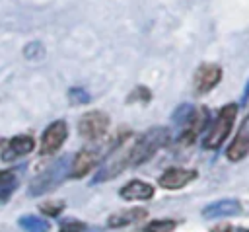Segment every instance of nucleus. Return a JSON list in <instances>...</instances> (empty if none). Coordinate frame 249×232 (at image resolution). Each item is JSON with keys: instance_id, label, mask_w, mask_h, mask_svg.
I'll return each instance as SVG.
<instances>
[{"instance_id": "obj_1", "label": "nucleus", "mask_w": 249, "mask_h": 232, "mask_svg": "<svg viewBox=\"0 0 249 232\" xmlns=\"http://www.w3.org/2000/svg\"><path fill=\"white\" fill-rule=\"evenodd\" d=\"M169 140V131L163 127H152L150 131H146L144 135H140L136 138V142L130 146L128 154H126V162L128 166H140L144 162H148L161 146H165V142Z\"/></svg>"}, {"instance_id": "obj_2", "label": "nucleus", "mask_w": 249, "mask_h": 232, "mask_svg": "<svg viewBox=\"0 0 249 232\" xmlns=\"http://www.w3.org/2000/svg\"><path fill=\"white\" fill-rule=\"evenodd\" d=\"M68 174H70V158L68 156H62L54 164H51L45 172H41L37 177L31 179V183H29V195L31 197H37V195H43V193L53 191L54 187H58L66 179Z\"/></svg>"}, {"instance_id": "obj_3", "label": "nucleus", "mask_w": 249, "mask_h": 232, "mask_svg": "<svg viewBox=\"0 0 249 232\" xmlns=\"http://www.w3.org/2000/svg\"><path fill=\"white\" fill-rule=\"evenodd\" d=\"M235 115H237V105L235 103H228L226 107L220 109V113L216 115L214 123L210 125V131L204 138V148H218L226 140V136L230 135V131L233 127Z\"/></svg>"}, {"instance_id": "obj_4", "label": "nucleus", "mask_w": 249, "mask_h": 232, "mask_svg": "<svg viewBox=\"0 0 249 232\" xmlns=\"http://www.w3.org/2000/svg\"><path fill=\"white\" fill-rule=\"evenodd\" d=\"M109 127V117L103 111H88L78 121V131L88 140H97L105 135Z\"/></svg>"}, {"instance_id": "obj_5", "label": "nucleus", "mask_w": 249, "mask_h": 232, "mask_svg": "<svg viewBox=\"0 0 249 232\" xmlns=\"http://www.w3.org/2000/svg\"><path fill=\"white\" fill-rule=\"evenodd\" d=\"M222 80V68L218 64H200L196 70H195V76H193V88L198 96L202 94H208L210 90H214L218 86V82Z\"/></svg>"}, {"instance_id": "obj_6", "label": "nucleus", "mask_w": 249, "mask_h": 232, "mask_svg": "<svg viewBox=\"0 0 249 232\" xmlns=\"http://www.w3.org/2000/svg\"><path fill=\"white\" fill-rule=\"evenodd\" d=\"M66 136H68V127L64 121L51 123L41 136V154H54L62 146Z\"/></svg>"}, {"instance_id": "obj_7", "label": "nucleus", "mask_w": 249, "mask_h": 232, "mask_svg": "<svg viewBox=\"0 0 249 232\" xmlns=\"http://www.w3.org/2000/svg\"><path fill=\"white\" fill-rule=\"evenodd\" d=\"M195 177H196V172H195V170H185V168H169V170H165V172L160 175L158 183H160V187H163V189L177 191V189H181V187L189 185V183H191Z\"/></svg>"}, {"instance_id": "obj_8", "label": "nucleus", "mask_w": 249, "mask_h": 232, "mask_svg": "<svg viewBox=\"0 0 249 232\" xmlns=\"http://www.w3.org/2000/svg\"><path fill=\"white\" fill-rule=\"evenodd\" d=\"M33 148H35V140L29 135H16L6 142L0 156L4 162H12V160H18V158L29 154Z\"/></svg>"}, {"instance_id": "obj_9", "label": "nucleus", "mask_w": 249, "mask_h": 232, "mask_svg": "<svg viewBox=\"0 0 249 232\" xmlns=\"http://www.w3.org/2000/svg\"><path fill=\"white\" fill-rule=\"evenodd\" d=\"M241 213V203L237 199H220L202 209V216L212 220V218H226V216H235Z\"/></svg>"}, {"instance_id": "obj_10", "label": "nucleus", "mask_w": 249, "mask_h": 232, "mask_svg": "<svg viewBox=\"0 0 249 232\" xmlns=\"http://www.w3.org/2000/svg\"><path fill=\"white\" fill-rule=\"evenodd\" d=\"M119 195L124 199V201H146L154 195V187L146 181H140V179H132L128 181L126 185L121 187Z\"/></svg>"}, {"instance_id": "obj_11", "label": "nucleus", "mask_w": 249, "mask_h": 232, "mask_svg": "<svg viewBox=\"0 0 249 232\" xmlns=\"http://www.w3.org/2000/svg\"><path fill=\"white\" fill-rule=\"evenodd\" d=\"M97 162V154L91 152V150H80L74 158H72V164H70V174L74 177H84L86 174H89L93 170Z\"/></svg>"}, {"instance_id": "obj_12", "label": "nucleus", "mask_w": 249, "mask_h": 232, "mask_svg": "<svg viewBox=\"0 0 249 232\" xmlns=\"http://www.w3.org/2000/svg\"><path fill=\"white\" fill-rule=\"evenodd\" d=\"M247 152H249V133H247V131H241V133L230 142V146H228V150H226V156H228V160H231V162H239V160H243V158L247 156Z\"/></svg>"}, {"instance_id": "obj_13", "label": "nucleus", "mask_w": 249, "mask_h": 232, "mask_svg": "<svg viewBox=\"0 0 249 232\" xmlns=\"http://www.w3.org/2000/svg\"><path fill=\"white\" fill-rule=\"evenodd\" d=\"M146 216H148V211L146 209L134 207V209H128V211H123V213H117V214L109 216V226H126L130 222L144 220Z\"/></svg>"}, {"instance_id": "obj_14", "label": "nucleus", "mask_w": 249, "mask_h": 232, "mask_svg": "<svg viewBox=\"0 0 249 232\" xmlns=\"http://www.w3.org/2000/svg\"><path fill=\"white\" fill-rule=\"evenodd\" d=\"M16 189H18V175H16V172L2 170L0 172V205L8 203Z\"/></svg>"}, {"instance_id": "obj_15", "label": "nucleus", "mask_w": 249, "mask_h": 232, "mask_svg": "<svg viewBox=\"0 0 249 232\" xmlns=\"http://www.w3.org/2000/svg\"><path fill=\"white\" fill-rule=\"evenodd\" d=\"M19 226L25 230V232H49V222L39 218V216H33V214H25L19 218Z\"/></svg>"}, {"instance_id": "obj_16", "label": "nucleus", "mask_w": 249, "mask_h": 232, "mask_svg": "<svg viewBox=\"0 0 249 232\" xmlns=\"http://www.w3.org/2000/svg\"><path fill=\"white\" fill-rule=\"evenodd\" d=\"M175 226H177V222L171 220V218H158V220L148 222L144 226V230L146 232H171Z\"/></svg>"}, {"instance_id": "obj_17", "label": "nucleus", "mask_w": 249, "mask_h": 232, "mask_svg": "<svg viewBox=\"0 0 249 232\" xmlns=\"http://www.w3.org/2000/svg\"><path fill=\"white\" fill-rule=\"evenodd\" d=\"M45 55V51H43V45L41 43H29L25 49H23V57L25 58H29V60H39L41 57Z\"/></svg>"}, {"instance_id": "obj_18", "label": "nucleus", "mask_w": 249, "mask_h": 232, "mask_svg": "<svg viewBox=\"0 0 249 232\" xmlns=\"http://www.w3.org/2000/svg\"><path fill=\"white\" fill-rule=\"evenodd\" d=\"M68 96H70V101H72V103H86V101H89L88 92L82 90V88H72V90L68 92Z\"/></svg>"}, {"instance_id": "obj_19", "label": "nucleus", "mask_w": 249, "mask_h": 232, "mask_svg": "<svg viewBox=\"0 0 249 232\" xmlns=\"http://www.w3.org/2000/svg\"><path fill=\"white\" fill-rule=\"evenodd\" d=\"M62 209H64L62 201H56V203H43V205H41V213H45V214H49V216L60 214Z\"/></svg>"}, {"instance_id": "obj_20", "label": "nucleus", "mask_w": 249, "mask_h": 232, "mask_svg": "<svg viewBox=\"0 0 249 232\" xmlns=\"http://www.w3.org/2000/svg\"><path fill=\"white\" fill-rule=\"evenodd\" d=\"M86 230V224L80 222V220H70V222H62L60 230L58 232H84Z\"/></svg>"}, {"instance_id": "obj_21", "label": "nucleus", "mask_w": 249, "mask_h": 232, "mask_svg": "<svg viewBox=\"0 0 249 232\" xmlns=\"http://www.w3.org/2000/svg\"><path fill=\"white\" fill-rule=\"evenodd\" d=\"M134 99L148 101V99H150V90H148V88H136V90L130 94V101H134Z\"/></svg>"}, {"instance_id": "obj_22", "label": "nucleus", "mask_w": 249, "mask_h": 232, "mask_svg": "<svg viewBox=\"0 0 249 232\" xmlns=\"http://www.w3.org/2000/svg\"><path fill=\"white\" fill-rule=\"evenodd\" d=\"M212 232H231V226L226 224V222H220V224L212 226Z\"/></svg>"}, {"instance_id": "obj_23", "label": "nucleus", "mask_w": 249, "mask_h": 232, "mask_svg": "<svg viewBox=\"0 0 249 232\" xmlns=\"http://www.w3.org/2000/svg\"><path fill=\"white\" fill-rule=\"evenodd\" d=\"M249 99V82L245 84V90H243V96H241V103H245Z\"/></svg>"}]
</instances>
